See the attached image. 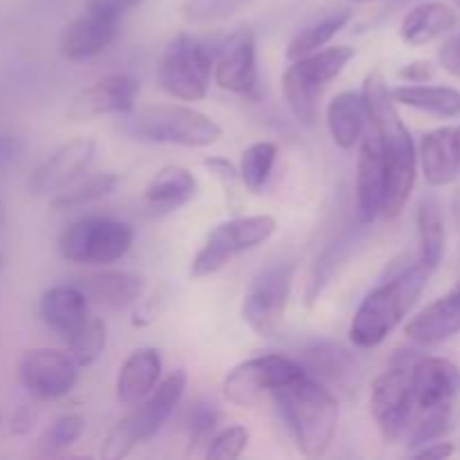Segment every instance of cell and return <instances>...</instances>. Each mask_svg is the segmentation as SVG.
Returning a JSON list of instances; mask_svg holds the SVG:
<instances>
[{
    "label": "cell",
    "mask_w": 460,
    "mask_h": 460,
    "mask_svg": "<svg viewBox=\"0 0 460 460\" xmlns=\"http://www.w3.org/2000/svg\"><path fill=\"white\" fill-rule=\"evenodd\" d=\"M362 102L371 128L380 135L385 146V202L382 216L395 218L407 205L418 173V151L411 133L400 119L395 102L380 70H371L362 84Z\"/></svg>",
    "instance_id": "obj_1"
},
{
    "label": "cell",
    "mask_w": 460,
    "mask_h": 460,
    "mask_svg": "<svg viewBox=\"0 0 460 460\" xmlns=\"http://www.w3.org/2000/svg\"><path fill=\"white\" fill-rule=\"evenodd\" d=\"M296 447L304 456L319 458L328 452L340 422L335 394L310 373H301L272 394Z\"/></svg>",
    "instance_id": "obj_2"
},
{
    "label": "cell",
    "mask_w": 460,
    "mask_h": 460,
    "mask_svg": "<svg viewBox=\"0 0 460 460\" xmlns=\"http://www.w3.org/2000/svg\"><path fill=\"white\" fill-rule=\"evenodd\" d=\"M431 274L434 270L429 265L416 261L368 292L350 322L349 335L353 344L359 349L380 346L395 331V326L411 313Z\"/></svg>",
    "instance_id": "obj_3"
},
{
    "label": "cell",
    "mask_w": 460,
    "mask_h": 460,
    "mask_svg": "<svg viewBox=\"0 0 460 460\" xmlns=\"http://www.w3.org/2000/svg\"><path fill=\"white\" fill-rule=\"evenodd\" d=\"M124 130L135 139L151 144H175L205 148L220 139L223 128L205 112L178 103H157L124 115Z\"/></svg>",
    "instance_id": "obj_4"
},
{
    "label": "cell",
    "mask_w": 460,
    "mask_h": 460,
    "mask_svg": "<svg viewBox=\"0 0 460 460\" xmlns=\"http://www.w3.org/2000/svg\"><path fill=\"white\" fill-rule=\"evenodd\" d=\"M353 58L355 48L335 45L292 61L283 75V97L296 121L304 126H314L319 115V97Z\"/></svg>",
    "instance_id": "obj_5"
},
{
    "label": "cell",
    "mask_w": 460,
    "mask_h": 460,
    "mask_svg": "<svg viewBox=\"0 0 460 460\" xmlns=\"http://www.w3.org/2000/svg\"><path fill=\"white\" fill-rule=\"evenodd\" d=\"M187 389V373L182 368L169 373L162 382H157L155 389L148 394L146 402L139 404L133 413L119 420L115 429L106 436L102 447V456L106 460L124 458L133 452L137 445L151 440L157 431L164 427L171 413L182 400Z\"/></svg>",
    "instance_id": "obj_6"
},
{
    "label": "cell",
    "mask_w": 460,
    "mask_h": 460,
    "mask_svg": "<svg viewBox=\"0 0 460 460\" xmlns=\"http://www.w3.org/2000/svg\"><path fill=\"white\" fill-rule=\"evenodd\" d=\"M214 72V58L202 40L178 34L166 43L157 61V84L180 102H200L207 97Z\"/></svg>",
    "instance_id": "obj_7"
},
{
    "label": "cell",
    "mask_w": 460,
    "mask_h": 460,
    "mask_svg": "<svg viewBox=\"0 0 460 460\" xmlns=\"http://www.w3.org/2000/svg\"><path fill=\"white\" fill-rule=\"evenodd\" d=\"M135 241L133 227L115 218H81L58 236V252L76 265H111L124 259Z\"/></svg>",
    "instance_id": "obj_8"
},
{
    "label": "cell",
    "mask_w": 460,
    "mask_h": 460,
    "mask_svg": "<svg viewBox=\"0 0 460 460\" xmlns=\"http://www.w3.org/2000/svg\"><path fill=\"white\" fill-rule=\"evenodd\" d=\"M274 232H277V218L268 214L225 220L207 236L205 245L193 256L189 272L196 279L211 277L238 254L263 245L274 236Z\"/></svg>",
    "instance_id": "obj_9"
},
{
    "label": "cell",
    "mask_w": 460,
    "mask_h": 460,
    "mask_svg": "<svg viewBox=\"0 0 460 460\" xmlns=\"http://www.w3.org/2000/svg\"><path fill=\"white\" fill-rule=\"evenodd\" d=\"M416 359V350H400L389 371L377 376L373 382L371 413L386 443H395L409 431V422L416 409L409 371Z\"/></svg>",
    "instance_id": "obj_10"
},
{
    "label": "cell",
    "mask_w": 460,
    "mask_h": 460,
    "mask_svg": "<svg viewBox=\"0 0 460 460\" xmlns=\"http://www.w3.org/2000/svg\"><path fill=\"white\" fill-rule=\"evenodd\" d=\"M292 281H295V265L283 261L268 265L256 274L241 308L243 319L256 335H277L290 299Z\"/></svg>",
    "instance_id": "obj_11"
},
{
    "label": "cell",
    "mask_w": 460,
    "mask_h": 460,
    "mask_svg": "<svg viewBox=\"0 0 460 460\" xmlns=\"http://www.w3.org/2000/svg\"><path fill=\"white\" fill-rule=\"evenodd\" d=\"M304 373L296 359L283 355H259L234 367L223 382L225 398L238 407H252L263 395H272L279 386L288 385Z\"/></svg>",
    "instance_id": "obj_12"
},
{
    "label": "cell",
    "mask_w": 460,
    "mask_h": 460,
    "mask_svg": "<svg viewBox=\"0 0 460 460\" xmlns=\"http://www.w3.org/2000/svg\"><path fill=\"white\" fill-rule=\"evenodd\" d=\"M218 88L243 97L259 99V67H256V36L250 27H238L220 43L214 61Z\"/></svg>",
    "instance_id": "obj_13"
},
{
    "label": "cell",
    "mask_w": 460,
    "mask_h": 460,
    "mask_svg": "<svg viewBox=\"0 0 460 460\" xmlns=\"http://www.w3.org/2000/svg\"><path fill=\"white\" fill-rule=\"evenodd\" d=\"M79 380V364L70 353L57 349H34L22 358L21 382L40 400H58L70 394Z\"/></svg>",
    "instance_id": "obj_14"
},
{
    "label": "cell",
    "mask_w": 460,
    "mask_h": 460,
    "mask_svg": "<svg viewBox=\"0 0 460 460\" xmlns=\"http://www.w3.org/2000/svg\"><path fill=\"white\" fill-rule=\"evenodd\" d=\"M139 84L128 75H108L79 90L67 108V119L90 121L103 115H128L135 111Z\"/></svg>",
    "instance_id": "obj_15"
},
{
    "label": "cell",
    "mask_w": 460,
    "mask_h": 460,
    "mask_svg": "<svg viewBox=\"0 0 460 460\" xmlns=\"http://www.w3.org/2000/svg\"><path fill=\"white\" fill-rule=\"evenodd\" d=\"M94 155H97V144L90 137H79L63 144L31 173L30 191L36 196L61 191L63 187L88 173Z\"/></svg>",
    "instance_id": "obj_16"
},
{
    "label": "cell",
    "mask_w": 460,
    "mask_h": 460,
    "mask_svg": "<svg viewBox=\"0 0 460 460\" xmlns=\"http://www.w3.org/2000/svg\"><path fill=\"white\" fill-rule=\"evenodd\" d=\"M411 389L413 402L420 411L452 407L454 398L460 391V371L456 364L443 358H422L418 355L411 364Z\"/></svg>",
    "instance_id": "obj_17"
},
{
    "label": "cell",
    "mask_w": 460,
    "mask_h": 460,
    "mask_svg": "<svg viewBox=\"0 0 460 460\" xmlns=\"http://www.w3.org/2000/svg\"><path fill=\"white\" fill-rule=\"evenodd\" d=\"M385 146H382L380 135L373 128L362 135L359 139V155H358V209L359 220L364 225L373 223L382 214V202H385Z\"/></svg>",
    "instance_id": "obj_18"
},
{
    "label": "cell",
    "mask_w": 460,
    "mask_h": 460,
    "mask_svg": "<svg viewBox=\"0 0 460 460\" xmlns=\"http://www.w3.org/2000/svg\"><path fill=\"white\" fill-rule=\"evenodd\" d=\"M420 166L431 187H445L460 178V124L429 130L420 139Z\"/></svg>",
    "instance_id": "obj_19"
},
{
    "label": "cell",
    "mask_w": 460,
    "mask_h": 460,
    "mask_svg": "<svg viewBox=\"0 0 460 460\" xmlns=\"http://www.w3.org/2000/svg\"><path fill=\"white\" fill-rule=\"evenodd\" d=\"M117 31H119V21L84 12L79 18L67 22L61 40H58V48H61L63 57L70 61H84V58L102 54L115 40Z\"/></svg>",
    "instance_id": "obj_20"
},
{
    "label": "cell",
    "mask_w": 460,
    "mask_h": 460,
    "mask_svg": "<svg viewBox=\"0 0 460 460\" xmlns=\"http://www.w3.org/2000/svg\"><path fill=\"white\" fill-rule=\"evenodd\" d=\"M299 364L305 373L317 377L319 382L340 386L341 391H349V394L358 391L359 367L353 355L341 346L326 344V341L305 346L299 355Z\"/></svg>",
    "instance_id": "obj_21"
},
{
    "label": "cell",
    "mask_w": 460,
    "mask_h": 460,
    "mask_svg": "<svg viewBox=\"0 0 460 460\" xmlns=\"http://www.w3.org/2000/svg\"><path fill=\"white\" fill-rule=\"evenodd\" d=\"M460 332V281L452 292L436 299L407 323L409 340L422 346H436Z\"/></svg>",
    "instance_id": "obj_22"
},
{
    "label": "cell",
    "mask_w": 460,
    "mask_h": 460,
    "mask_svg": "<svg viewBox=\"0 0 460 460\" xmlns=\"http://www.w3.org/2000/svg\"><path fill=\"white\" fill-rule=\"evenodd\" d=\"M162 376V358L155 349H137L128 355L117 373V400L121 404H139L148 398Z\"/></svg>",
    "instance_id": "obj_23"
},
{
    "label": "cell",
    "mask_w": 460,
    "mask_h": 460,
    "mask_svg": "<svg viewBox=\"0 0 460 460\" xmlns=\"http://www.w3.org/2000/svg\"><path fill=\"white\" fill-rule=\"evenodd\" d=\"M40 317L67 340L88 319V296L76 283L49 288L40 299Z\"/></svg>",
    "instance_id": "obj_24"
},
{
    "label": "cell",
    "mask_w": 460,
    "mask_h": 460,
    "mask_svg": "<svg viewBox=\"0 0 460 460\" xmlns=\"http://www.w3.org/2000/svg\"><path fill=\"white\" fill-rule=\"evenodd\" d=\"M76 286L84 290L88 301L108 308H126L144 295V279L128 270H103L84 277Z\"/></svg>",
    "instance_id": "obj_25"
},
{
    "label": "cell",
    "mask_w": 460,
    "mask_h": 460,
    "mask_svg": "<svg viewBox=\"0 0 460 460\" xmlns=\"http://www.w3.org/2000/svg\"><path fill=\"white\" fill-rule=\"evenodd\" d=\"M196 189L198 182L191 171L173 164L164 166V169H160L153 175L151 182L146 184L144 198H146V205L153 211H157V214H169V211L180 209L189 200H193Z\"/></svg>",
    "instance_id": "obj_26"
},
{
    "label": "cell",
    "mask_w": 460,
    "mask_h": 460,
    "mask_svg": "<svg viewBox=\"0 0 460 460\" xmlns=\"http://www.w3.org/2000/svg\"><path fill=\"white\" fill-rule=\"evenodd\" d=\"M367 121L368 117L364 111L362 94L353 93V90L340 93L326 108V124L332 142L344 151L358 146L367 130Z\"/></svg>",
    "instance_id": "obj_27"
},
{
    "label": "cell",
    "mask_w": 460,
    "mask_h": 460,
    "mask_svg": "<svg viewBox=\"0 0 460 460\" xmlns=\"http://www.w3.org/2000/svg\"><path fill=\"white\" fill-rule=\"evenodd\" d=\"M456 22L458 16L449 4L422 3L404 16L402 25H400V36L409 45H427L454 30Z\"/></svg>",
    "instance_id": "obj_28"
},
{
    "label": "cell",
    "mask_w": 460,
    "mask_h": 460,
    "mask_svg": "<svg viewBox=\"0 0 460 460\" xmlns=\"http://www.w3.org/2000/svg\"><path fill=\"white\" fill-rule=\"evenodd\" d=\"M395 103L429 112L436 117L460 115V90L449 85H398L391 90Z\"/></svg>",
    "instance_id": "obj_29"
},
{
    "label": "cell",
    "mask_w": 460,
    "mask_h": 460,
    "mask_svg": "<svg viewBox=\"0 0 460 460\" xmlns=\"http://www.w3.org/2000/svg\"><path fill=\"white\" fill-rule=\"evenodd\" d=\"M117 187H119V175L115 173H94L84 180L76 178L75 182L63 187L49 205L54 211L81 209V207L94 205V202L108 198Z\"/></svg>",
    "instance_id": "obj_30"
},
{
    "label": "cell",
    "mask_w": 460,
    "mask_h": 460,
    "mask_svg": "<svg viewBox=\"0 0 460 460\" xmlns=\"http://www.w3.org/2000/svg\"><path fill=\"white\" fill-rule=\"evenodd\" d=\"M350 18H353V12H350L349 7H344V9H335V12L326 13V16L317 18L314 22H310L308 27H304V30H301L299 34L290 40V45H288V52H286L288 58H290V61H295V58L308 57V54L322 49L323 45L331 43V40L335 39V36L340 34L346 25H349Z\"/></svg>",
    "instance_id": "obj_31"
},
{
    "label": "cell",
    "mask_w": 460,
    "mask_h": 460,
    "mask_svg": "<svg viewBox=\"0 0 460 460\" xmlns=\"http://www.w3.org/2000/svg\"><path fill=\"white\" fill-rule=\"evenodd\" d=\"M418 234H420V261L436 270L445 254V218L440 202L427 196L418 207Z\"/></svg>",
    "instance_id": "obj_32"
},
{
    "label": "cell",
    "mask_w": 460,
    "mask_h": 460,
    "mask_svg": "<svg viewBox=\"0 0 460 460\" xmlns=\"http://www.w3.org/2000/svg\"><path fill=\"white\" fill-rule=\"evenodd\" d=\"M279 146L274 142H256L243 151L241 157V182L247 191L261 193L272 175L274 162H277Z\"/></svg>",
    "instance_id": "obj_33"
},
{
    "label": "cell",
    "mask_w": 460,
    "mask_h": 460,
    "mask_svg": "<svg viewBox=\"0 0 460 460\" xmlns=\"http://www.w3.org/2000/svg\"><path fill=\"white\" fill-rule=\"evenodd\" d=\"M66 341L72 359L79 367H90L106 349V323L99 317H88Z\"/></svg>",
    "instance_id": "obj_34"
},
{
    "label": "cell",
    "mask_w": 460,
    "mask_h": 460,
    "mask_svg": "<svg viewBox=\"0 0 460 460\" xmlns=\"http://www.w3.org/2000/svg\"><path fill=\"white\" fill-rule=\"evenodd\" d=\"M220 411L218 404L211 398H198L191 404V411L187 416V434L191 447H200V445H209L214 438L216 429H218Z\"/></svg>",
    "instance_id": "obj_35"
},
{
    "label": "cell",
    "mask_w": 460,
    "mask_h": 460,
    "mask_svg": "<svg viewBox=\"0 0 460 460\" xmlns=\"http://www.w3.org/2000/svg\"><path fill=\"white\" fill-rule=\"evenodd\" d=\"M452 407L431 409V411H422V418L411 427L409 431V447L418 449L427 443L440 440L449 429H452Z\"/></svg>",
    "instance_id": "obj_36"
},
{
    "label": "cell",
    "mask_w": 460,
    "mask_h": 460,
    "mask_svg": "<svg viewBox=\"0 0 460 460\" xmlns=\"http://www.w3.org/2000/svg\"><path fill=\"white\" fill-rule=\"evenodd\" d=\"M84 431L85 418L79 416V413H67V416H61L49 427L48 434L40 440V447H43L45 454H58L63 449L72 447L84 436Z\"/></svg>",
    "instance_id": "obj_37"
},
{
    "label": "cell",
    "mask_w": 460,
    "mask_h": 460,
    "mask_svg": "<svg viewBox=\"0 0 460 460\" xmlns=\"http://www.w3.org/2000/svg\"><path fill=\"white\" fill-rule=\"evenodd\" d=\"M353 245H355L353 236L344 238V241L335 243V245H332L331 250H328L326 254L322 256V261H317V268H314L313 281H310V292H308L310 301H314L319 295H322V290L326 288V283L331 281L332 277H335V270L340 268L341 261H346V256H349L350 247H353Z\"/></svg>",
    "instance_id": "obj_38"
},
{
    "label": "cell",
    "mask_w": 460,
    "mask_h": 460,
    "mask_svg": "<svg viewBox=\"0 0 460 460\" xmlns=\"http://www.w3.org/2000/svg\"><path fill=\"white\" fill-rule=\"evenodd\" d=\"M250 0H187L182 4V16L189 22L223 21L243 9Z\"/></svg>",
    "instance_id": "obj_39"
},
{
    "label": "cell",
    "mask_w": 460,
    "mask_h": 460,
    "mask_svg": "<svg viewBox=\"0 0 460 460\" xmlns=\"http://www.w3.org/2000/svg\"><path fill=\"white\" fill-rule=\"evenodd\" d=\"M247 443H250V431L243 425H232L209 440V445H207V458L236 460L243 456Z\"/></svg>",
    "instance_id": "obj_40"
},
{
    "label": "cell",
    "mask_w": 460,
    "mask_h": 460,
    "mask_svg": "<svg viewBox=\"0 0 460 460\" xmlns=\"http://www.w3.org/2000/svg\"><path fill=\"white\" fill-rule=\"evenodd\" d=\"M144 0H88L85 3V12L99 13L103 18H111V21H119L128 12H133L135 7H139Z\"/></svg>",
    "instance_id": "obj_41"
},
{
    "label": "cell",
    "mask_w": 460,
    "mask_h": 460,
    "mask_svg": "<svg viewBox=\"0 0 460 460\" xmlns=\"http://www.w3.org/2000/svg\"><path fill=\"white\" fill-rule=\"evenodd\" d=\"M205 169L227 189V193L229 189L234 191V187H236L238 180H241V173H238V169L227 160V157H207Z\"/></svg>",
    "instance_id": "obj_42"
},
{
    "label": "cell",
    "mask_w": 460,
    "mask_h": 460,
    "mask_svg": "<svg viewBox=\"0 0 460 460\" xmlns=\"http://www.w3.org/2000/svg\"><path fill=\"white\" fill-rule=\"evenodd\" d=\"M438 63L445 72L460 79V34L445 40L438 49Z\"/></svg>",
    "instance_id": "obj_43"
},
{
    "label": "cell",
    "mask_w": 460,
    "mask_h": 460,
    "mask_svg": "<svg viewBox=\"0 0 460 460\" xmlns=\"http://www.w3.org/2000/svg\"><path fill=\"white\" fill-rule=\"evenodd\" d=\"M398 75L400 79L409 81V84H425L427 79L434 76V66L429 61H413L409 66H404Z\"/></svg>",
    "instance_id": "obj_44"
},
{
    "label": "cell",
    "mask_w": 460,
    "mask_h": 460,
    "mask_svg": "<svg viewBox=\"0 0 460 460\" xmlns=\"http://www.w3.org/2000/svg\"><path fill=\"white\" fill-rule=\"evenodd\" d=\"M454 454V445L449 443H427L422 447L413 449V456L416 458H436V460H443L449 458Z\"/></svg>",
    "instance_id": "obj_45"
},
{
    "label": "cell",
    "mask_w": 460,
    "mask_h": 460,
    "mask_svg": "<svg viewBox=\"0 0 460 460\" xmlns=\"http://www.w3.org/2000/svg\"><path fill=\"white\" fill-rule=\"evenodd\" d=\"M36 422V411L31 407H22L21 411L16 413V418H13V427L12 429L16 431V434H27V431L34 427Z\"/></svg>",
    "instance_id": "obj_46"
},
{
    "label": "cell",
    "mask_w": 460,
    "mask_h": 460,
    "mask_svg": "<svg viewBox=\"0 0 460 460\" xmlns=\"http://www.w3.org/2000/svg\"><path fill=\"white\" fill-rule=\"evenodd\" d=\"M454 214H456V218H458V223H460V187H458L456 196H454Z\"/></svg>",
    "instance_id": "obj_47"
},
{
    "label": "cell",
    "mask_w": 460,
    "mask_h": 460,
    "mask_svg": "<svg viewBox=\"0 0 460 460\" xmlns=\"http://www.w3.org/2000/svg\"><path fill=\"white\" fill-rule=\"evenodd\" d=\"M353 3H371V0H353Z\"/></svg>",
    "instance_id": "obj_48"
},
{
    "label": "cell",
    "mask_w": 460,
    "mask_h": 460,
    "mask_svg": "<svg viewBox=\"0 0 460 460\" xmlns=\"http://www.w3.org/2000/svg\"><path fill=\"white\" fill-rule=\"evenodd\" d=\"M0 218H3V205H0Z\"/></svg>",
    "instance_id": "obj_49"
},
{
    "label": "cell",
    "mask_w": 460,
    "mask_h": 460,
    "mask_svg": "<svg viewBox=\"0 0 460 460\" xmlns=\"http://www.w3.org/2000/svg\"><path fill=\"white\" fill-rule=\"evenodd\" d=\"M454 3H456V7L460 9V0H454Z\"/></svg>",
    "instance_id": "obj_50"
}]
</instances>
